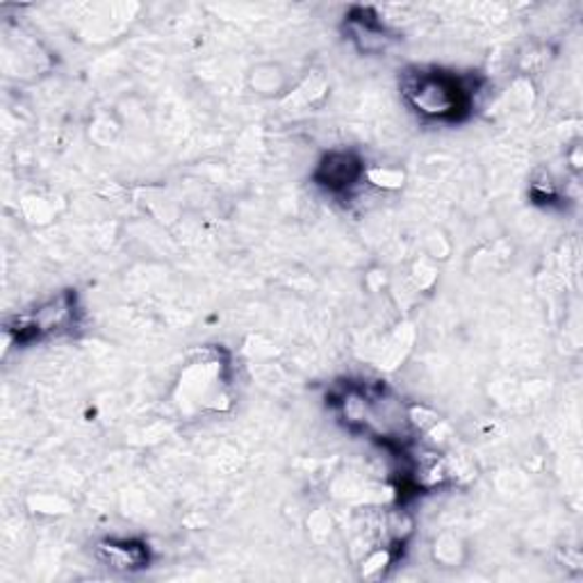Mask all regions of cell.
I'll return each instance as SVG.
<instances>
[{
    "instance_id": "cell-2",
    "label": "cell",
    "mask_w": 583,
    "mask_h": 583,
    "mask_svg": "<svg viewBox=\"0 0 583 583\" xmlns=\"http://www.w3.org/2000/svg\"><path fill=\"white\" fill-rule=\"evenodd\" d=\"M361 175V167L353 162L349 156H336L326 165V179L324 185L328 187H344L351 185Z\"/></svg>"
},
{
    "instance_id": "cell-1",
    "label": "cell",
    "mask_w": 583,
    "mask_h": 583,
    "mask_svg": "<svg viewBox=\"0 0 583 583\" xmlns=\"http://www.w3.org/2000/svg\"><path fill=\"white\" fill-rule=\"evenodd\" d=\"M403 94L409 96L417 112L428 117H453V112L467 108V92L459 78L440 71H417L415 75H409Z\"/></svg>"
}]
</instances>
